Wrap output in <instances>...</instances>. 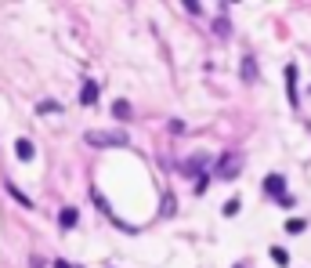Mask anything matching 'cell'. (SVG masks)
Returning <instances> with one entry per match:
<instances>
[{
    "instance_id": "obj_11",
    "label": "cell",
    "mask_w": 311,
    "mask_h": 268,
    "mask_svg": "<svg viewBox=\"0 0 311 268\" xmlns=\"http://www.w3.org/2000/svg\"><path fill=\"white\" fill-rule=\"evenodd\" d=\"M304 228H307V221H304V217H290V221H286V232H290V236H300Z\"/></svg>"
},
{
    "instance_id": "obj_14",
    "label": "cell",
    "mask_w": 311,
    "mask_h": 268,
    "mask_svg": "<svg viewBox=\"0 0 311 268\" xmlns=\"http://www.w3.org/2000/svg\"><path fill=\"white\" fill-rule=\"evenodd\" d=\"M8 192H11V200H18L22 207H33V203H29V196H25V192H18V188H15L11 181H8Z\"/></svg>"
},
{
    "instance_id": "obj_6",
    "label": "cell",
    "mask_w": 311,
    "mask_h": 268,
    "mask_svg": "<svg viewBox=\"0 0 311 268\" xmlns=\"http://www.w3.org/2000/svg\"><path fill=\"white\" fill-rule=\"evenodd\" d=\"M203 170H206V156H192V160L181 167L185 178H196V174H203ZM203 178H206V174H203Z\"/></svg>"
},
{
    "instance_id": "obj_12",
    "label": "cell",
    "mask_w": 311,
    "mask_h": 268,
    "mask_svg": "<svg viewBox=\"0 0 311 268\" xmlns=\"http://www.w3.org/2000/svg\"><path fill=\"white\" fill-rule=\"evenodd\" d=\"M271 261H275V264H282V268H286V264H290V254H286L282 247H271Z\"/></svg>"
},
{
    "instance_id": "obj_16",
    "label": "cell",
    "mask_w": 311,
    "mask_h": 268,
    "mask_svg": "<svg viewBox=\"0 0 311 268\" xmlns=\"http://www.w3.org/2000/svg\"><path fill=\"white\" fill-rule=\"evenodd\" d=\"M236 210H239V200H228V203H224V214H228V217L236 214Z\"/></svg>"
},
{
    "instance_id": "obj_4",
    "label": "cell",
    "mask_w": 311,
    "mask_h": 268,
    "mask_svg": "<svg viewBox=\"0 0 311 268\" xmlns=\"http://www.w3.org/2000/svg\"><path fill=\"white\" fill-rule=\"evenodd\" d=\"M239 76L246 84H257V58L253 55H243V62H239Z\"/></svg>"
},
{
    "instance_id": "obj_18",
    "label": "cell",
    "mask_w": 311,
    "mask_h": 268,
    "mask_svg": "<svg viewBox=\"0 0 311 268\" xmlns=\"http://www.w3.org/2000/svg\"><path fill=\"white\" fill-rule=\"evenodd\" d=\"M236 268H250V264H236Z\"/></svg>"
},
{
    "instance_id": "obj_3",
    "label": "cell",
    "mask_w": 311,
    "mask_h": 268,
    "mask_svg": "<svg viewBox=\"0 0 311 268\" xmlns=\"http://www.w3.org/2000/svg\"><path fill=\"white\" fill-rule=\"evenodd\" d=\"M264 192H268L271 200L282 203V200L290 196V192H286V178H282V174H268V178H264Z\"/></svg>"
},
{
    "instance_id": "obj_7",
    "label": "cell",
    "mask_w": 311,
    "mask_h": 268,
    "mask_svg": "<svg viewBox=\"0 0 311 268\" xmlns=\"http://www.w3.org/2000/svg\"><path fill=\"white\" fill-rule=\"evenodd\" d=\"M15 156H18V160H25V163L36 156V149H33V141H29V138H18V141H15Z\"/></svg>"
},
{
    "instance_id": "obj_2",
    "label": "cell",
    "mask_w": 311,
    "mask_h": 268,
    "mask_svg": "<svg viewBox=\"0 0 311 268\" xmlns=\"http://www.w3.org/2000/svg\"><path fill=\"white\" fill-rule=\"evenodd\" d=\"M239 167H243L239 152H224V156L217 160V167H214V178H224V181H231V178L239 174Z\"/></svg>"
},
{
    "instance_id": "obj_15",
    "label": "cell",
    "mask_w": 311,
    "mask_h": 268,
    "mask_svg": "<svg viewBox=\"0 0 311 268\" xmlns=\"http://www.w3.org/2000/svg\"><path fill=\"white\" fill-rule=\"evenodd\" d=\"M36 109H40V112H58L62 105H58V102H40V105H36Z\"/></svg>"
},
{
    "instance_id": "obj_9",
    "label": "cell",
    "mask_w": 311,
    "mask_h": 268,
    "mask_svg": "<svg viewBox=\"0 0 311 268\" xmlns=\"http://www.w3.org/2000/svg\"><path fill=\"white\" fill-rule=\"evenodd\" d=\"M131 112H134V109L127 105V98H120V102H112V116H116V120H131Z\"/></svg>"
},
{
    "instance_id": "obj_8",
    "label": "cell",
    "mask_w": 311,
    "mask_h": 268,
    "mask_svg": "<svg viewBox=\"0 0 311 268\" xmlns=\"http://www.w3.org/2000/svg\"><path fill=\"white\" fill-rule=\"evenodd\" d=\"M286 91H290V102L297 105V65H286Z\"/></svg>"
},
{
    "instance_id": "obj_17",
    "label": "cell",
    "mask_w": 311,
    "mask_h": 268,
    "mask_svg": "<svg viewBox=\"0 0 311 268\" xmlns=\"http://www.w3.org/2000/svg\"><path fill=\"white\" fill-rule=\"evenodd\" d=\"M55 268H69V261H55Z\"/></svg>"
},
{
    "instance_id": "obj_10",
    "label": "cell",
    "mask_w": 311,
    "mask_h": 268,
    "mask_svg": "<svg viewBox=\"0 0 311 268\" xmlns=\"http://www.w3.org/2000/svg\"><path fill=\"white\" fill-rule=\"evenodd\" d=\"M76 217H80V214H76L72 207H65V210L58 214V221H62V228H76Z\"/></svg>"
},
{
    "instance_id": "obj_13",
    "label": "cell",
    "mask_w": 311,
    "mask_h": 268,
    "mask_svg": "<svg viewBox=\"0 0 311 268\" xmlns=\"http://www.w3.org/2000/svg\"><path fill=\"white\" fill-rule=\"evenodd\" d=\"M214 29H217V36H228V33H231V26H228V18H224V15H217V18H214Z\"/></svg>"
},
{
    "instance_id": "obj_1",
    "label": "cell",
    "mask_w": 311,
    "mask_h": 268,
    "mask_svg": "<svg viewBox=\"0 0 311 268\" xmlns=\"http://www.w3.org/2000/svg\"><path fill=\"white\" fill-rule=\"evenodd\" d=\"M87 145H94V149H123L127 134H120V131H91Z\"/></svg>"
},
{
    "instance_id": "obj_5",
    "label": "cell",
    "mask_w": 311,
    "mask_h": 268,
    "mask_svg": "<svg viewBox=\"0 0 311 268\" xmlns=\"http://www.w3.org/2000/svg\"><path fill=\"white\" fill-rule=\"evenodd\" d=\"M101 94V84L98 80H84V91H80V105H94Z\"/></svg>"
}]
</instances>
